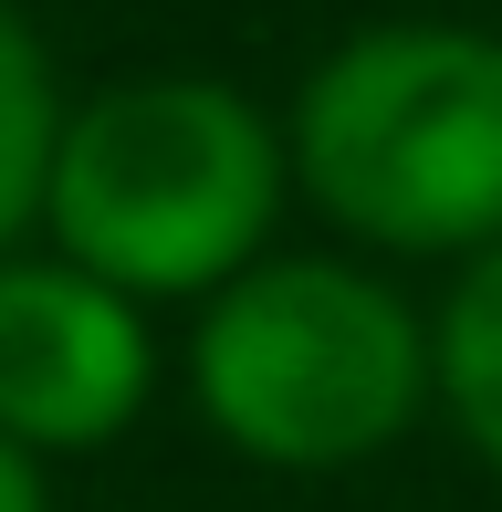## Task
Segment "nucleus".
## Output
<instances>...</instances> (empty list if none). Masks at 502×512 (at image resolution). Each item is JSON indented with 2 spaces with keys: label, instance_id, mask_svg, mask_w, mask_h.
Listing matches in <instances>:
<instances>
[{
  "label": "nucleus",
  "instance_id": "f257e3e1",
  "mask_svg": "<svg viewBox=\"0 0 502 512\" xmlns=\"http://www.w3.org/2000/svg\"><path fill=\"white\" fill-rule=\"evenodd\" d=\"M283 126L220 74H126L63 115L42 230L126 304H210L241 283L283 209Z\"/></svg>",
  "mask_w": 502,
  "mask_h": 512
},
{
  "label": "nucleus",
  "instance_id": "f03ea898",
  "mask_svg": "<svg viewBox=\"0 0 502 512\" xmlns=\"http://www.w3.org/2000/svg\"><path fill=\"white\" fill-rule=\"evenodd\" d=\"M304 199L377 251L482 262L502 241V32L367 21L304 74L283 126Z\"/></svg>",
  "mask_w": 502,
  "mask_h": 512
},
{
  "label": "nucleus",
  "instance_id": "7ed1b4c3",
  "mask_svg": "<svg viewBox=\"0 0 502 512\" xmlns=\"http://www.w3.org/2000/svg\"><path fill=\"white\" fill-rule=\"evenodd\" d=\"M189 398L262 471H356L429 408V324L335 251H262L189 324Z\"/></svg>",
  "mask_w": 502,
  "mask_h": 512
},
{
  "label": "nucleus",
  "instance_id": "20e7f679",
  "mask_svg": "<svg viewBox=\"0 0 502 512\" xmlns=\"http://www.w3.org/2000/svg\"><path fill=\"white\" fill-rule=\"evenodd\" d=\"M157 398L147 304L105 293L63 251L0 262V439L11 450H105Z\"/></svg>",
  "mask_w": 502,
  "mask_h": 512
},
{
  "label": "nucleus",
  "instance_id": "39448f33",
  "mask_svg": "<svg viewBox=\"0 0 502 512\" xmlns=\"http://www.w3.org/2000/svg\"><path fill=\"white\" fill-rule=\"evenodd\" d=\"M429 398L461 418L482 471H502V241L482 262H461L450 304L429 314Z\"/></svg>",
  "mask_w": 502,
  "mask_h": 512
},
{
  "label": "nucleus",
  "instance_id": "423d86ee",
  "mask_svg": "<svg viewBox=\"0 0 502 512\" xmlns=\"http://www.w3.org/2000/svg\"><path fill=\"white\" fill-rule=\"evenodd\" d=\"M53 147H63V95H53V53L42 32L0 0V262L11 241L42 220V178H53Z\"/></svg>",
  "mask_w": 502,
  "mask_h": 512
},
{
  "label": "nucleus",
  "instance_id": "0eeeda50",
  "mask_svg": "<svg viewBox=\"0 0 502 512\" xmlns=\"http://www.w3.org/2000/svg\"><path fill=\"white\" fill-rule=\"evenodd\" d=\"M0 512H53V492H42V460L11 450V439H0Z\"/></svg>",
  "mask_w": 502,
  "mask_h": 512
}]
</instances>
